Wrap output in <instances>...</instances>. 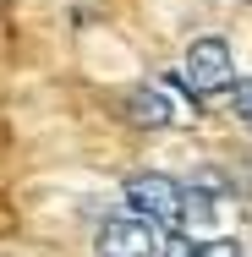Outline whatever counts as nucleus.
Listing matches in <instances>:
<instances>
[{
  "mask_svg": "<svg viewBox=\"0 0 252 257\" xmlns=\"http://www.w3.org/2000/svg\"><path fill=\"white\" fill-rule=\"evenodd\" d=\"M230 71H236V60H230V44L225 39H198L187 60H181V88L192 93V99H214V93H225L230 88Z\"/></svg>",
  "mask_w": 252,
  "mask_h": 257,
  "instance_id": "obj_1",
  "label": "nucleus"
},
{
  "mask_svg": "<svg viewBox=\"0 0 252 257\" xmlns=\"http://www.w3.org/2000/svg\"><path fill=\"white\" fill-rule=\"evenodd\" d=\"M159 246H164V235L143 213H115L94 235V257H159Z\"/></svg>",
  "mask_w": 252,
  "mask_h": 257,
  "instance_id": "obj_2",
  "label": "nucleus"
},
{
  "mask_svg": "<svg viewBox=\"0 0 252 257\" xmlns=\"http://www.w3.org/2000/svg\"><path fill=\"white\" fill-rule=\"evenodd\" d=\"M181 181H170V175H132L126 181V203H132V213H143V219H153V224H181Z\"/></svg>",
  "mask_w": 252,
  "mask_h": 257,
  "instance_id": "obj_3",
  "label": "nucleus"
},
{
  "mask_svg": "<svg viewBox=\"0 0 252 257\" xmlns=\"http://www.w3.org/2000/svg\"><path fill=\"white\" fill-rule=\"evenodd\" d=\"M126 120H132V126H153V132H159V126H170V120H176V109H170V99H164L159 88H132V93H126Z\"/></svg>",
  "mask_w": 252,
  "mask_h": 257,
  "instance_id": "obj_4",
  "label": "nucleus"
},
{
  "mask_svg": "<svg viewBox=\"0 0 252 257\" xmlns=\"http://www.w3.org/2000/svg\"><path fill=\"white\" fill-rule=\"evenodd\" d=\"M159 257H203V241H192V235H170V241L159 246Z\"/></svg>",
  "mask_w": 252,
  "mask_h": 257,
  "instance_id": "obj_5",
  "label": "nucleus"
},
{
  "mask_svg": "<svg viewBox=\"0 0 252 257\" xmlns=\"http://www.w3.org/2000/svg\"><path fill=\"white\" fill-rule=\"evenodd\" d=\"M230 109H236L241 120H252V82H236V93H230Z\"/></svg>",
  "mask_w": 252,
  "mask_h": 257,
  "instance_id": "obj_6",
  "label": "nucleus"
},
{
  "mask_svg": "<svg viewBox=\"0 0 252 257\" xmlns=\"http://www.w3.org/2000/svg\"><path fill=\"white\" fill-rule=\"evenodd\" d=\"M203 257H241L236 241H203Z\"/></svg>",
  "mask_w": 252,
  "mask_h": 257,
  "instance_id": "obj_7",
  "label": "nucleus"
}]
</instances>
